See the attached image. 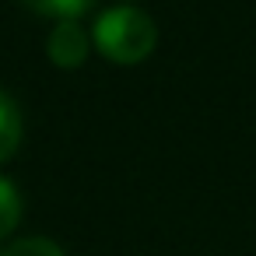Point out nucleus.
<instances>
[{
    "label": "nucleus",
    "instance_id": "obj_1",
    "mask_svg": "<svg viewBox=\"0 0 256 256\" xmlns=\"http://www.w3.org/2000/svg\"><path fill=\"white\" fill-rule=\"evenodd\" d=\"M92 46L123 67L144 64L158 46V25L137 4H112L92 25Z\"/></svg>",
    "mask_w": 256,
    "mask_h": 256
},
{
    "label": "nucleus",
    "instance_id": "obj_2",
    "mask_svg": "<svg viewBox=\"0 0 256 256\" xmlns=\"http://www.w3.org/2000/svg\"><path fill=\"white\" fill-rule=\"evenodd\" d=\"M92 53V32L81 25V22H56L46 36V56L50 64L64 67V70H74L88 60Z\"/></svg>",
    "mask_w": 256,
    "mask_h": 256
},
{
    "label": "nucleus",
    "instance_id": "obj_3",
    "mask_svg": "<svg viewBox=\"0 0 256 256\" xmlns=\"http://www.w3.org/2000/svg\"><path fill=\"white\" fill-rule=\"evenodd\" d=\"M22 134H25V120H22V109L18 102L0 88V165L11 162L22 148Z\"/></svg>",
    "mask_w": 256,
    "mask_h": 256
},
{
    "label": "nucleus",
    "instance_id": "obj_4",
    "mask_svg": "<svg viewBox=\"0 0 256 256\" xmlns=\"http://www.w3.org/2000/svg\"><path fill=\"white\" fill-rule=\"evenodd\" d=\"M22 210H25V204H22L18 186L8 176H0V242H8L14 235V228L22 221Z\"/></svg>",
    "mask_w": 256,
    "mask_h": 256
},
{
    "label": "nucleus",
    "instance_id": "obj_5",
    "mask_svg": "<svg viewBox=\"0 0 256 256\" xmlns=\"http://www.w3.org/2000/svg\"><path fill=\"white\" fill-rule=\"evenodd\" d=\"M22 4L42 18H56V22H78L88 8L92 0H22Z\"/></svg>",
    "mask_w": 256,
    "mask_h": 256
},
{
    "label": "nucleus",
    "instance_id": "obj_6",
    "mask_svg": "<svg viewBox=\"0 0 256 256\" xmlns=\"http://www.w3.org/2000/svg\"><path fill=\"white\" fill-rule=\"evenodd\" d=\"M0 256H64L60 242L46 238V235H25V238H14L0 249Z\"/></svg>",
    "mask_w": 256,
    "mask_h": 256
},
{
    "label": "nucleus",
    "instance_id": "obj_7",
    "mask_svg": "<svg viewBox=\"0 0 256 256\" xmlns=\"http://www.w3.org/2000/svg\"><path fill=\"white\" fill-rule=\"evenodd\" d=\"M120 4H134V0H120Z\"/></svg>",
    "mask_w": 256,
    "mask_h": 256
}]
</instances>
